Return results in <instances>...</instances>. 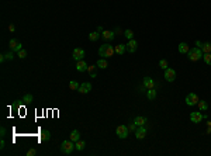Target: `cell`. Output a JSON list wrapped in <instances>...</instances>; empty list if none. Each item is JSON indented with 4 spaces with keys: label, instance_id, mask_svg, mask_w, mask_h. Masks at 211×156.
I'll use <instances>...</instances> for the list:
<instances>
[{
    "label": "cell",
    "instance_id": "cell-3",
    "mask_svg": "<svg viewBox=\"0 0 211 156\" xmlns=\"http://www.w3.org/2000/svg\"><path fill=\"white\" fill-rule=\"evenodd\" d=\"M187 55H189V59L191 61V62H197V61H200V58H203V51H201V48H191L189 49V52H187Z\"/></svg>",
    "mask_w": 211,
    "mask_h": 156
},
{
    "label": "cell",
    "instance_id": "cell-31",
    "mask_svg": "<svg viewBox=\"0 0 211 156\" xmlns=\"http://www.w3.org/2000/svg\"><path fill=\"white\" fill-rule=\"evenodd\" d=\"M124 35L128 38V41H130V39H134V32L131 31V30H125V31H124Z\"/></svg>",
    "mask_w": 211,
    "mask_h": 156
},
{
    "label": "cell",
    "instance_id": "cell-37",
    "mask_svg": "<svg viewBox=\"0 0 211 156\" xmlns=\"http://www.w3.org/2000/svg\"><path fill=\"white\" fill-rule=\"evenodd\" d=\"M0 134H1V138H4V135H6V128H4V127H1V129H0Z\"/></svg>",
    "mask_w": 211,
    "mask_h": 156
},
{
    "label": "cell",
    "instance_id": "cell-19",
    "mask_svg": "<svg viewBox=\"0 0 211 156\" xmlns=\"http://www.w3.org/2000/svg\"><path fill=\"white\" fill-rule=\"evenodd\" d=\"M114 51H115V54L123 55L125 51H127V45H123V44H120V45H117V47L114 48Z\"/></svg>",
    "mask_w": 211,
    "mask_h": 156
},
{
    "label": "cell",
    "instance_id": "cell-9",
    "mask_svg": "<svg viewBox=\"0 0 211 156\" xmlns=\"http://www.w3.org/2000/svg\"><path fill=\"white\" fill-rule=\"evenodd\" d=\"M204 118V115L200 113V111H196V113H191L190 114V120H191V122H194V124H199L201 122Z\"/></svg>",
    "mask_w": 211,
    "mask_h": 156
},
{
    "label": "cell",
    "instance_id": "cell-35",
    "mask_svg": "<svg viewBox=\"0 0 211 156\" xmlns=\"http://www.w3.org/2000/svg\"><path fill=\"white\" fill-rule=\"evenodd\" d=\"M128 129H130V131H134V132H135V129H137V124H135V122H132V124H131L130 127H128Z\"/></svg>",
    "mask_w": 211,
    "mask_h": 156
},
{
    "label": "cell",
    "instance_id": "cell-7",
    "mask_svg": "<svg viewBox=\"0 0 211 156\" xmlns=\"http://www.w3.org/2000/svg\"><path fill=\"white\" fill-rule=\"evenodd\" d=\"M86 56V52H85V49L82 48H75V51H73V59L77 62V61H82L83 58Z\"/></svg>",
    "mask_w": 211,
    "mask_h": 156
},
{
    "label": "cell",
    "instance_id": "cell-11",
    "mask_svg": "<svg viewBox=\"0 0 211 156\" xmlns=\"http://www.w3.org/2000/svg\"><path fill=\"white\" fill-rule=\"evenodd\" d=\"M90 90H92V85H90L89 82H85V83H82L80 86H79V90H77V92L82 93V94H87Z\"/></svg>",
    "mask_w": 211,
    "mask_h": 156
},
{
    "label": "cell",
    "instance_id": "cell-28",
    "mask_svg": "<svg viewBox=\"0 0 211 156\" xmlns=\"http://www.w3.org/2000/svg\"><path fill=\"white\" fill-rule=\"evenodd\" d=\"M34 100V97H33V94H26V96L23 97V100L21 101L23 103H26V104H30V103Z\"/></svg>",
    "mask_w": 211,
    "mask_h": 156
},
{
    "label": "cell",
    "instance_id": "cell-26",
    "mask_svg": "<svg viewBox=\"0 0 211 156\" xmlns=\"http://www.w3.org/2000/svg\"><path fill=\"white\" fill-rule=\"evenodd\" d=\"M146 97H148V100H153L156 97V90L155 89H149L148 93H146Z\"/></svg>",
    "mask_w": 211,
    "mask_h": 156
},
{
    "label": "cell",
    "instance_id": "cell-21",
    "mask_svg": "<svg viewBox=\"0 0 211 156\" xmlns=\"http://www.w3.org/2000/svg\"><path fill=\"white\" fill-rule=\"evenodd\" d=\"M179 52H180V54H187V52H189V45L186 42L179 44Z\"/></svg>",
    "mask_w": 211,
    "mask_h": 156
},
{
    "label": "cell",
    "instance_id": "cell-24",
    "mask_svg": "<svg viewBox=\"0 0 211 156\" xmlns=\"http://www.w3.org/2000/svg\"><path fill=\"white\" fill-rule=\"evenodd\" d=\"M197 106L200 108V111H207V110H208V104H207L206 101H203V100H200V101L197 103Z\"/></svg>",
    "mask_w": 211,
    "mask_h": 156
},
{
    "label": "cell",
    "instance_id": "cell-42",
    "mask_svg": "<svg viewBox=\"0 0 211 156\" xmlns=\"http://www.w3.org/2000/svg\"><path fill=\"white\" fill-rule=\"evenodd\" d=\"M6 61V56L4 55H1V56H0V62H4Z\"/></svg>",
    "mask_w": 211,
    "mask_h": 156
},
{
    "label": "cell",
    "instance_id": "cell-38",
    "mask_svg": "<svg viewBox=\"0 0 211 156\" xmlns=\"http://www.w3.org/2000/svg\"><path fill=\"white\" fill-rule=\"evenodd\" d=\"M4 146H6V142H4V139L1 138V142H0V149H4Z\"/></svg>",
    "mask_w": 211,
    "mask_h": 156
},
{
    "label": "cell",
    "instance_id": "cell-8",
    "mask_svg": "<svg viewBox=\"0 0 211 156\" xmlns=\"http://www.w3.org/2000/svg\"><path fill=\"white\" fill-rule=\"evenodd\" d=\"M165 79L168 82H174V79H176V70L170 69V68L165 69Z\"/></svg>",
    "mask_w": 211,
    "mask_h": 156
},
{
    "label": "cell",
    "instance_id": "cell-14",
    "mask_svg": "<svg viewBox=\"0 0 211 156\" xmlns=\"http://www.w3.org/2000/svg\"><path fill=\"white\" fill-rule=\"evenodd\" d=\"M100 35H101V38H103L104 41H113L114 37H115V35H114V31H103Z\"/></svg>",
    "mask_w": 211,
    "mask_h": 156
},
{
    "label": "cell",
    "instance_id": "cell-10",
    "mask_svg": "<svg viewBox=\"0 0 211 156\" xmlns=\"http://www.w3.org/2000/svg\"><path fill=\"white\" fill-rule=\"evenodd\" d=\"M146 135V128L144 127V125H141V127H137L135 129V136L137 139H144Z\"/></svg>",
    "mask_w": 211,
    "mask_h": 156
},
{
    "label": "cell",
    "instance_id": "cell-41",
    "mask_svg": "<svg viewBox=\"0 0 211 156\" xmlns=\"http://www.w3.org/2000/svg\"><path fill=\"white\" fill-rule=\"evenodd\" d=\"M196 45H197V48H201V45H203V44H201L200 41H196Z\"/></svg>",
    "mask_w": 211,
    "mask_h": 156
},
{
    "label": "cell",
    "instance_id": "cell-5",
    "mask_svg": "<svg viewBox=\"0 0 211 156\" xmlns=\"http://www.w3.org/2000/svg\"><path fill=\"white\" fill-rule=\"evenodd\" d=\"M128 131H130V129L127 128L125 125H118V127H117V129H115V134H117V136H118V138H121V139H125V138L128 136Z\"/></svg>",
    "mask_w": 211,
    "mask_h": 156
},
{
    "label": "cell",
    "instance_id": "cell-15",
    "mask_svg": "<svg viewBox=\"0 0 211 156\" xmlns=\"http://www.w3.org/2000/svg\"><path fill=\"white\" fill-rule=\"evenodd\" d=\"M144 87L145 89H155V82H153V79H151V77H145L144 79Z\"/></svg>",
    "mask_w": 211,
    "mask_h": 156
},
{
    "label": "cell",
    "instance_id": "cell-25",
    "mask_svg": "<svg viewBox=\"0 0 211 156\" xmlns=\"http://www.w3.org/2000/svg\"><path fill=\"white\" fill-rule=\"evenodd\" d=\"M99 68L97 66H89V68H87V72H89V75L92 76V77H96V75H97V73H96V70H97Z\"/></svg>",
    "mask_w": 211,
    "mask_h": 156
},
{
    "label": "cell",
    "instance_id": "cell-40",
    "mask_svg": "<svg viewBox=\"0 0 211 156\" xmlns=\"http://www.w3.org/2000/svg\"><path fill=\"white\" fill-rule=\"evenodd\" d=\"M103 31H104V30H103V27H101V26H99V27H97V32H99V34H101Z\"/></svg>",
    "mask_w": 211,
    "mask_h": 156
},
{
    "label": "cell",
    "instance_id": "cell-1",
    "mask_svg": "<svg viewBox=\"0 0 211 156\" xmlns=\"http://www.w3.org/2000/svg\"><path fill=\"white\" fill-rule=\"evenodd\" d=\"M115 52L114 51V48L111 47V45H108V44H104V45H101L100 48H99V55L101 56V58H110V56H113V54Z\"/></svg>",
    "mask_w": 211,
    "mask_h": 156
},
{
    "label": "cell",
    "instance_id": "cell-2",
    "mask_svg": "<svg viewBox=\"0 0 211 156\" xmlns=\"http://www.w3.org/2000/svg\"><path fill=\"white\" fill-rule=\"evenodd\" d=\"M75 142L73 141H64L62 144H61V152L62 153H65V155H70L72 152L75 151Z\"/></svg>",
    "mask_w": 211,
    "mask_h": 156
},
{
    "label": "cell",
    "instance_id": "cell-16",
    "mask_svg": "<svg viewBox=\"0 0 211 156\" xmlns=\"http://www.w3.org/2000/svg\"><path fill=\"white\" fill-rule=\"evenodd\" d=\"M49 139H51V134H49V131H47V129L41 131V135H39V141H41V142H48Z\"/></svg>",
    "mask_w": 211,
    "mask_h": 156
},
{
    "label": "cell",
    "instance_id": "cell-29",
    "mask_svg": "<svg viewBox=\"0 0 211 156\" xmlns=\"http://www.w3.org/2000/svg\"><path fill=\"white\" fill-rule=\"evenodd\" d=\"M79 83L77 82H75V80H72V82H69V89L70 90H79Z\"/></svg>",
    "mask_w": 211,
    "mask_h": 156
},
{
    "label": "cell",
    "instance_id": "cell-32",
    "mask_svg": "<svg viewBox=\"0 0 211 156\" xmlns=\"http://www.w3.org/2000/svg\"><path fill=\"white\" fill-rule=\"evenodd\" d=\"M159 68H162L163 70L168 69V61H166V59H161V61H159Z\"/></svg>",
    "mask_w": 211,
    "mask_h": 156
},
{
    "label": "cell",
    "instance_id": "cell-6",
    "mask_svg": "<svg viewBox=\"0 0 211 156\" xmlns=\"http://www.w3.org/2000/svg\"><path fill=\"white\" fill-rule=\"evenodd\" d=\"M9 48H10V51H13V52H18L20 49H23L21 47V42L20 41H17V39H10V42H9Z\"/></svg>",
    "mask_w": 211,
    "mask_h": 156
},
{
    "label": "cell",
    "instance_id": "cell-20",
    "mask_svg": "<svg viewBox=\"0 0 211 156\" xmlns=\"http://www.w3.org/2000/svg\"><path fill=\"white\" fill-rule=\"evenodd\" d=\"M134 122L137 124V127H141V125H145L146 124V118H145V117H141V115H138V117H135Z\"/></svg>",
    "mask_w": 211,
    "mask_h": 156
},
{
    "label": "cell",
    "instance_id": "cell-12",
    "mask_svg": "<svg viewBox=\"0 0 211 156\" xmlns=\"http://www.w3.org/2000/svg\"><path fill=\"white\" fill-rule=\"evenodd\" d=\"M137 48H138V44H137L135 39H130L128 41V44H127V51L130 52V54H134L137 51Z\"/></svg>",
    "mask_w": 211,
    "mask_h": 156
},
{
    "label": "cell",
    "instance_id": "cell-30",
    "mask_svg": "<svg viewBox=\"0 0 211 156\" xmlns=\"http://www.w3.org/2000/svg\"><path fill=\"white\" fill-rule=\"evenodd\" d=\"M203 59H204V62H206L207 65H210V66H211V52H210V54H204V55H203Z\"/></svg>",
    "mask_w": 211,
    "mask_h": 156
},
{
    "label": "cell",
    "instance_id": "cell-18",
    "mask_svg": "<svg viewBox=\"0 0 211 156\" xmlns=\"http://www.w3.org/2000/svg\"><path fill=\"white\" fill-rule=\"evenodd\" d=\"M70 141H73V142H77V141L80 139V132L77 131V129H73L72 132H70Z\"/></svg>",
    "mask_w": 211,
    "mask_h": 156
},
{
    "label": "cell",
    "instance_id": "cell-13",
    "mask_svg": "<svg viewBox=\"0 0 211 156\" xmlns=\"http://www.w3.org/2000/svg\"><path fill=\"white\" fill-rule=\"evenodd\" d=\"M87 68H89V66H87V63L83 59L76 62V70H77V72H85V70H87Z\"/></svg>",
    "mask_w": 211,
    "mask_h": 156
},
{
    "label": "cell",
    "instance_id": "cell-27",
    "mask_svg": "<svg viewBox=\"0 0 211 156\" xmlns=\"http://www.w3.org/2000/svg\"><path fill=\"white\" fill-rule=\"evenodd\" d=\"M99 37H100V34H99L97 31H93V32H90V34H89V39H90V41H93V42H94V41H97Z\"/></svg>",
    "mask_w": 211,
    "mask_h": 156
},
{
    "label": "cell",
    "instance_id": "cell-39",
    "mask_svg": "<svg viewBox=\"0 0 211 156\" xmlns=\"http://www.w3.org/2000/svg\"><path fill=\"white\" fill-rule=\"evenodd\" d=\"M9 30H10L11 32H14V30H16V26H14V24H10V26H9Z\"/></svg>",
    "mask_w": 211,
    "mask_h": 156
},
{
    "label": "cell",
    "instance_id": "cell-33",
    "mask_svg": "<svg viewBox=\"0 0 211 156\" xmlns=\"http://www.w3.org/2000/svg\"><path fill=\"white\" fill-rule=\"evenodd\" d=\"M17 55H18L20 59H24V58L27 56V51H26V49H20V51L17 52Z\"/></svg>",
    "mask_w": 211,
    "mask_h": 156
},
{
    "label": "cell",
    "instance_id": "cell-17",
    "mask_svg": "<svg viewBox=\"0 0 211 156\" xmlns=\"http://www.w3.org/2000/svg\"><path fill=\"white\" fill-rule=\"evenodd\" d=\"M96 66H97L99 69H107L108 66V62L106 58H100V59L97 61V63H96Z\"/></svg>",
    "mask_w": 211,
    "mask_h": 156
},
{
    "label": "cell",
    "instance_id": "cell-36",
    "mask_svg": "<svg viewBox=\"0 0 211 156\" xmlns=\"http://www.w3.org/2000/svg\"><path fill=\"white\" fill-rule=\"evenodd\" d=\"M35 153H37V151H35V149H30V151L27 152V156H34Z\"/></svg>",
    "mask_w": 211,
    "mask_h": 156
},
{
    "label": "cell",
    "instance_id": "cell-4",
    "mask_svg": "<svg viewBox=\"0 0 211 156\" xmlns=\"http://www.w3.org/2000/svg\"><path fill=\"white\" fill-rule=\"evenodd\" d=\"M199 101H200V98H199V96H197L196 93H189V94L186 96V104L190 106V107L197 106V103Z\"/></svg>",
    "mask_w": 211,
    "mask_h": 156
},
{
    "label": "cell",
    "instance_id": "cell-23",
    "mask_svg": "<svg viewBox=\"0 0 211 156\" xmlns=\"http://www.w3.org/2000/svg\"><path fill=\"white\" fill-rule=\"evenodd\" d=\"M201 51H203V54H210L211 52V42H206L201 45Z\"/></svg>",
    "mask_w": 211,
    "mask_h": 156
},
{
    "label": "cell",
    "instance_id": "cell-34",
    "mask_svg": "<svg viewBox=\"0 0 211 156\" xmlns=\"http://www.w3.org/2000/svg\"><path fill=\"white\" fill-rule=\"evenodd\" d=\"M4 56H6V59L11 61L13 58H14V52H13V51H10V52H7V54H4Z\"/></svg>",
    "mask_w": 211,
    "mask_h": 156
},
{
    "label": "cell",
    "instance_id": "cell-22",
    "mask_svg": "<svg viewBox=\"0 0 211 156\" xmlns=\"http://www.w3.org/2000/svg\"><path fill=\"white\" fill-rule=\"evenodd\" d=\"M75 148H76V151H83V149L86 148V142L79 139L77 142H75Z\"/></svg>",
    "mask_w": 211,
    "mask_h": 156
}]
</instances>
